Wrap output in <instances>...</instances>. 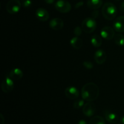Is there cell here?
I'll return each instance as SVG.
<instances>
[{"label": "cell", "instance_id": "6da1fadb", "mask_svg": "<svg viewBox=\"0 0 124 124\" xmlns=\"http://www.w3.org/2000/svg\"><path fill=\"white\" fill-rule=\"evenodd\" d=\"M99 95L98 86L93 82L87 83L82 87L81 96L82 99L87 102H93L97 99Z\"/></svg>", "mask_w": 124, "mask_h": 124}, {"label": "cell", "instance_id": "7a4b0ae2", "mask_svg": "<svg viewBox=\"0 0 124 124\" xmlns=\"http://www.w3.org/2000/svg\"><path fill=\"white\" fill-rule=\"evenodd\" d=\"M102 13L104 18L109 21L113 20L117 15L116 7L111 2H107L103 6L102 8Z\"/></svg>", "mask_w": 124, "mask_h": 124}, {"label": "cell", "instance_id": "3957f363", "mask_svg": "<svg viewBox=\"0 0 124 124\" xmlns=\"http://www.w3.org/2000/svg\"><path fill=\"white\" fill-rule=\"evenodd\" d=\"M96 22L93 18H87L82 21L81 27L87 33L93 32L96 29Z\"/></svg>", "mask_w": 124, "mask_h": 124}, {"label": "cell", "instance_id": "277c9868", "mask_svg": "<svg viewBox=\"0 0 124 124\" xmlns=\"http://www.w3.org/2000/svg\"><path fill=\"white\" fill-rule=\"evenodd\" d=\"M21 3L19 0H10L6 5V10L10 14H16L20 10Z\"/></svg>", "mask_w": 124, "mask_h": 124}, {"label": "cell", "instance_id": "5b68a950", "mask_svg": "<svg viewBox=\"0 0 124 124\" xmlns=\"http://www.w3.org/2000/svg\"><path fill=\"white\" fill-rule=\"evenodd\" d=\"M54 7L58 12L65 13L71 10V6L68 1L64 0H58L54 4Z\"/></svg>", "mask_w": 124, "mask_h": 124}, {"label": "cell", "instance_id": "8992f818", "mask_svg": "<svg viewBox=\"0 0 124 124\" xmlns=\"http://www.w3.org/2000/svg\"><path fill=\"white\" fill-rule=\"evenodd\" d=\"M14 82L13 80L11 79L8 76H6L4 79L2 84H1V88L3 92L6 93H10L14 88Z\"/></svg>", "mask_w": 124, "mask_h": 124}, {"label": "cell", "instance_id": "52a82bcc", "mask_svg": "<svg viewBox=\"0 0 124 124\" xmlns=\"http://www.w3.org/2000/svg\"><path fill=\"white\" fill-rule=\"evenodd\" d=\"M96 107L92 102H88L84 104L82 108V112L87 117H92L95 114Z\"/></svg>", "mask_w": 124, "mask_h": 124}, {"label": "cell", "instance_id": "ba28073f", "mask_svg": "<svg viewBox=\"0 0 124 124\" xmlns=\"http://www.w3.org/2000/svg\"><path fill=\"white\" fill-rule=\"evenodd\" d=\"M101 37L107 40H110L114 38L115 36V29L110 26H105L101 31Z\"/></svg>", "mask_w": 124, "mask_h": 124}, {"label": "cell", "instance_id": "9c48e42d", "mask_svg": "<svg viewBox=\"0 0 124 124\" xmlns=\"http://www.w3.org/2000/svg\"><path fill=\"white\" fill-rule=\"evenodd\" d=\"M65 94L67 98L69 99H76L79 97V92L76 87H73V86H70L65 88Z\"/></svg>", "mask_w": 124, "mask_h": 124}, {"label": "cell", "instance_id": "30bf717a", "mask_svg": "<svg viewBox=\"0 0 124 124\" xmlns=\"http://www.w3.org/2000/svg\"><path fill=\"white\" fill-rule=\"evenodd\" d=\"M94 60L98 64H102L106 61L107 56L106 53L103 50H98L94 53Z\"/></svg>", "mask_w": 124, "mask_h": 124}, {"label": "cell", "instance_id": "8fae6325", "mask_svg": "<svg viewBox=\"0 0 124 124\" xmlns=\"http://www.w3.org/2000/svg\"><path fill=\"white\" fill-rule=\"evenodd\" d=\"M113 29L117 32L124 31V16H121L116 18L113 23Z\"/></svg>", "mask_w": 124, "mask_h": 124}, {"label": "cell", "instance_id": "7c38bea8", "mask_svg": "<svg viewBox=\"0 0 124 124\" xmlns=\"http://www.w3.org/2000/svg\"><path fill=\"white\" fill-rule=\"evenodd\" d=\"M49 25L51 29L54 30H59L64 27V21L62 19L59 18H56L52 19L50 21Z\"/></svg>", "mask_w": 124, "mask_h": 124}, {"label": "cell", "instance_id": "4fadbf2b", "mask_svg": "<svg viewBox=\"0 0 124 124\" xmlns=\"http://www.w3.org/2000/svg\"><path fill=\"white\" fill-rule=\"evenodd\" d=\"M105 118L109 123L116 124L119 120L118 116L115 112L110 110H105L104 111Z\"/></svg>", "mask_w": 124, "mask_h": 124}, {"label": "cell", "instance_id": "5bb4252c", "mask_svg": "<svg viewBox=\"0 0 124 124\" xmlns=\"http://www.w3.org/2000/svg\"><path fill=\"white\" fill-rule=\"evenodd\" d=\"M36 18L41 21H47L49 18V14L46 9L39 8L36 11Z\"/></svg>", "mask_w": 124, "mask_h": 124}, {"label": "cell", "instance_id": "9a60e30c", "mask_svg": "<svg viewBox=\"0 0 124 124\" xmlns=\"http://www.w3.org/2000/svg\"><path fill=\"white\" fill-rule=\"evenodd\" d=\"M8 76L15 81L21 79L23 76V72L19 68H15L12 69L8 73Z\"/></svg>", "mask_w": 124, "mask_h": 124}, {"label": "cell", "instance_id": "2e32d148", "mask_svg": "<svg viewBox=\"0 0 124 124\" xmlns=\"http://www.w3.org/2000/svg\"><path fill=\"white\" fill-rule=\"evenodd\" d=\"M70 44L71 47L76 50L80 49L83 46V41L78 36H75L70 41Z\"/></svg>", "mask_w": 124, "mask_h": 124}, {"label": "cell", "instance_id": "e0dca14e", "mask_svg": "<svg viewBox=\"0 0 124 124\" xmlns=\"http://www.w3.org/2000/svg\"><path fill=\"white\" fill-rule=\"evenodd\" d=\"M87 4L91 9H98L102 4V0H88Z\"/></svg>", "mask_w": 124, "mask_h": 124}, {"label": "cell", "instance_id": "ac0fdd59", "mask_svg": "<svg viewBox=\"0 0 124 124\" xmlns=\"http://www.w3.org/2000/svg\"><path fill=\"white\" fill-rule=\"evenodd\" d=\"M91 43L94 47H99L102 43L101 37L99 35L94 34L91 38Z\"/></svg>", "mask_w": 124, "mask_h": 124}, {"label": "cell", "instance_id": "d6986e66", "mask_svg": "<svg viewBox=\"0 0 124 124\" xmlns=\"http://www.w3.org/2000/svg\"><path fill=\"white\" fill-rule=\"evenodd\" d=\"M114 41L119 46H124V36L122 34L117 33L114 37Z\"/></svg>", "mask_w": 124, "mask_h": 124}, {"label": "cell", "instance_id": "ffe728a7", "mask_svg": "<svg viewBox=\"0 0 124 124\" xmlns=\"http://www.w3.org/2000/svg\"><path fill=\"white\" fill-rule=\"evenodd\" d=\"M88 124H105V122L101 116H95L91 119Z\"/></svg>", "mask_w": 124, "mask_h": 124}, {"label": "cell", "instance_id": "44dd1931", "mask_svg": "<svg viewBox=\"0 0 124 124\" xmlns=\"http://www.w3.org/2000/svg\"><path fill=\"white\" fill-rule=\"evenodd\" d=\"M84 100L83 99H78L73 103V107L75 109L81 108L82 107H84Z\"/></svg>", "mask_w": 124, "mask_h": 124}, {"label": "cell", "instance_id": "7402d4cb", "mask_svg": "<svg viewBox=\"0 0 124 124\" xmlns=\"http://www.w3.org/2000/svg\"><path fill=\"white\" fill-rule=\"evenodd\" d=\"M82 30H82V27H79V26L76 27L73 30L74 34H75L76 36H81V35H82Z\"/></svg>", "mask_w": 124, "mask_h": 124}, {"label": "cell", "instance_id": "603a6c76", "mask_svg": "<svg viewBox=\"0 0 124 124\" xmlns=\"http://www.w3.org/2000/svg\"><path fill=\"white\" fill-rule=\"evenodd\" d=\"M31 4H32V2L31 1V0H24L23 2V7L25 8H30Z\"/></svg>", "mask_w": 124, "mask_h": 124}, {"label": "cell", "instance_id": "cb8c5ba5", "mask_svg": "<svg viewBox=\"0 0 124 124\" xmlns=\"http://www.w3.org/2000/svg\"><path fill=\"white\" fill-rule=\"evenodd\" d=\"M83 65L87 69H92L93 68V64L90 61H84L83 62Z\"/></svg>", "mask_w": 124, "mask_h": 124}, {"label": "cell", "instance_id": "d4e9b609", "mask_svg": "<svg viewBox=\"0 0 124 124\" xmlns=\"http://www.w3.org/2000/svg\"><path fill=\"white\" fill-rule=\"evenodd\" d=\"M98 15H99V12H98V10H94L92 13V16H93V18L94 19L96 18L98 16Z\"/></svg>", "mask_w": 124, "mask_h": 124}, {"label": "cell", "instance_id": "484cf974", "mask_svg": "<svg viewBox=\"0 0 124 124\" xmlns=\"http://www.w3.org/2000/svg\"><path fill=\"white\" fill-rule=\"evenodd\" d=\"M83 4H84V2H82V1H80V2H78V3L76 4V5H75V8H79V7H81V6H83Z\"/></svg>", "mask_w": 124, "mask_h": 124}, {"label": "cell", "instance_id": "4316f807", "mask_svg": "<svg viewBox=\"0 0 124 124\" xmlns=\"http://www.w3.org/2000/svg\"><path fill=\"white\" fill-rule=\"evenodd\" d=\"M0 119H1V124H4L5 119L2 114H1V115H0Z\"/></svg>", "mask_w": 124, "mask_h": 124}, {"label": "cell", "instance_id": "83f0119b", "mask_svg": "<svg viewBox=\"0 0 124 124\" xmlns=\"http://www.w3.org/2000/svg\"><path fill=\"white\" fill-rule=\"evenodd\" d=\"M44 1H46V3L48 4H52L55 1V0H44Z\"/></svg>", "mask_w": 124, "mask_h": 124}, {"label": "cell", "instance_id": "f1b7e54d", "mask_svg": "<svg viewBox=\"0 0 124 124\" xmlns=\"http://www.w3.org/2000/svg\"><path fill=\"white\" fill-rule=\"evenodd\" d=\"M77 124H87V122L85 121V120L81 119V120H80L78 122Z\"/></svg>", "mask_w": 124, "mask_h": 124}, {"label": "cell", "instance_id": "f546056e", "mask_svg": "<svg viewBox=\"0 0 124 124\" xmlns=\"http://www.w3.org/2000/svg\"><path fill=\"white\" fill-rule=\"evenodd\" d=\"M120 9H121V10L122 12H124V1L121 3V6H120Z\"/></svg>", "mask_w": 124, "mask_h": 124}, {"label": "cell", "instance_id": "4dcf8cb0", "mask_svg": "<svg viewBox=\"0 0 124 124\" xmlns=\"http://www.w3.org/2000/svg\"><path fill=\"white\" fill-rule=\"evenodd\" d=\"M121 122L122 124H124V116H122L121 119Z\"/></svg>", "mask_w": 124, "mask_h": 124}, {"label": "cell", "instance_id": "1f68e13d", "mask_svg": "<svg viewBox=\"0 0 124 124\" xmlns=\"http://www.w3.org/2000/svg\"><path fill=\"white\" fill-rule=\"evenodd\" d=\"M118 124H122V123H119Z\"/></svg>", "mask_w": 124, "mask_h": 124}, {"label": "cell", "instance_id": "d6a6232c", "mask_svg": "<svg viewBox=\"0 0 124 124\" xmlns=\"http://www.w3.org/2000/svg\"><path fill=\"white\" fill-rule=\"evenodd\" d=\"M117 1H121V0H117Z\"/></svg>", "mask_w": 124, "mask_h": 124}]
</instances>
